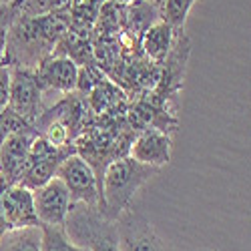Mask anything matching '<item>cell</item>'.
I'll use <instances>...</instances> for the list:
<instances>
[{
  "label": "cell",
  "mask_w": 251,
  "mask_h": 251,
  "mask_svg": "<svg viewBox=\"0 0 251 251\" xmlns=\"http://www.w3.org/2000/svg\"><path fill=\"white\" fill-rule=\"evenodd\" d=\"M14 18H16V12H14L12 4H0V65H4L8 32H10Z\"/></svg>",
  "instance_id": "ac0fdd59"
},
{
  "label": "cell",
  "mask_w": 251,
  "mask_h": 251,
  "mask_svg": "<svg viewBox=\"0 0 251 251\" xmlns=\"http://www.w3.org/2000/svg\"><path fill=\"white\" fill-rule=\"evenodd\" d=\"M38 137L34 127H26L18 133L6 135L2 145H0V173H2L10 183H16L20 177V171L25 167V161L28 157L30 145Z\"/></svg>",
  "instance_id": "7c38bea8"
},
{
  "label": "cell",
  "mask_w": 251,
  "mask_h": 251,
  "mask_svg": "<svg viewBox=\"0 0 251 251\" xmlns=\"http://www.w3.org/2000/svg\"><path fill=\"white\" fill-rule=\"evenodd\" d=\"M10 185H12V183H10V181H8V179H6L2 173H0V195H2V193L8 189V187H10Z\"/></svg>",
  "instance_id": "44dd1931"
},
{
  "label": "cell",
  "mask_w": 251,
  "mask_h": 251,
  "mask_svg": "<svg viewBox=\"0 0 251 251\" xmlns=\"http://www.w3.org/2000/svg\"><path fill=\"white\" fill-rule=\"evenodd\" d=\"M197 0H165L159 8V18L163 23L171 25L175 30H183L187 14Z\"/></svg>",
  "instance_id": "2e32d148"
},
{
  "label": "cell",
  "mask_w": 251,
  "mask_h": 251,
  "mask_svg": "<svg viewBox=\"0 0 251 251\" xmlns=\"http://www.w3.org/2000/svg\"><path fill=\"white\" fill-rule=\"evenodd\" d=\"M62 227L73 243L89 251H121L117 221L104 217L99 205L71 203Z\"/></svg>",
  "instance_id": "3957f363"
},
{
  "label": "cell",
  "mask_w": 251,
  "mask_h": 251,
  "mask_svg": "<svg viewBox=\"0 0 251 251\" xmlns=\"http://www.w3.org/2000/svg\"><path fill=\"white\" fill-rule=\"evenodd\" d=\"M73 153H76V145L54 147V145H50L43 137H36L30 145L28 157L25 161V167L20 171V177L16 183H20L30 191L38 189V187H43L56 175L60 163Z\"/></svg>",
  "instance_id": "277c9868"
},
{
  "label": "cell",
  "mask_w": 251,
  "mask_h": 251,
  "mask_svg": "<svg viewBox=\"0 0 251 251\" xmlns=\"http://www.w3.org/2000/svg\"><path fill=\"white\" fill-rule=\"evenodd\" d=\"M62 183L67 185L71 203H87V205H99L100 193H99V179L93 169V165L82 159L78 153L69 155L56 169V175Z\"/></svg>",
  "instance_id": "52a82bcc"
},
{
  "label": "cell",
  "mask_w": 251,
  "mask_h": 251,
  "mask_svg": "<svg viewBox=\"0 0 251 251\" xmlns=\"http://www.w3.org/2000/svg\"><path fill=\"white\" fill-rule=\"evenodd\" d=\"M109 2H117V4H129L131 0H109Z\"/></svg>",
  "instance_id": "603a6c76"
},
{
  "label": "cell",
  "mask_w": 251,
  "mask_h": 251,
  "mask_svg": "<svg viewBox=\"0 0 251 251\" xmlns=\"http://www.w3.org/2000/svg\"><path fill=\"white\" fill-rule=\"evenodd\" d=\"M147 2H151V4H155V6H159V8H161V4L165 2V0H147Z\"/></svg>",
  "instance_id": "7402d4cb"
},
{
  "label": "cell",
  "mask_w": 251,
  "mask_h": 251,
  "mask_svg": "<svg viewBox=\"0 0 251 251\" xmlns=\"http://www.w3.org/2000/svg\"><path fill=\"white\" fill-rule=\"evenodd\" d=\"M4 137H6V135L2 133V129H0V145H2V141H4Z\"/></svg>",
  "instance_id": "cb8c5ba5"
},
{
  "label": "cell",
  "mask_w": 251,
  "mask_h": 251,
  "mask_svg": "<svg viewBox=\"0 0 251 251\" xmlns=\"http://www.w3.org/2000/svg\"><path fill=\"white\" fill-rule=\"evenodd\" d=\"M171 137L161 129H143L135 135L131 147H129V157L143 165L151 167H161L171 161Z\"/></svg>",
  "instance_id": "8fae6325"
},
{
  "label": "cell",
  "mask_w": 251,
  "mask_h": 251,
  "mask_svg": "<svg viewBox=\"0 0 251 251\" xmlns=\"http://www.w3.org/2000/svg\"><path fill=\"white\" fill-rule=\"evenodd\" d=\"M117 233L121 251H177L161 239L149 219L133 207L119 215Z\"/></svg>",
  "instance_id": "8992f818"
},
{
  "label": "cell",
  "mask_w": 251,
  "mask_h": 251,
  "mask_svg": "<svg viewBox=\"0 0 251 251\" xmlns=\"http://www.w3.org/2000/svg\"><path fill=\"white\" fill-rule=\"evenodd\" d=\"M30 225H40L34 211L32 191L20 183H12L0 195V237L12 229H23Z\"/></svg>",
  "instance_id": "ba28073f"
},
{
  "label": "cell",
  "mask_w": 251,
  "mask_h": 251,
  "mask_svg": "<svg viewBox=\"0 0 251 251\" xmlns=\"http://www.w3.org/2000/svg\"><path fill=\"white\" fill-rule=\"evenodd\" d=\"M0 251H43V229L30 225L6 231L0 237Z\"/></svg>",
  "instance_id": "5bb4252c"
},
{
  "label": "cell",
  "mask_w": 251,
  "mask_h": 251,
  "mask_svg": "<svg viewBox=\"0 0 251 251\" xmlns=\"http://www.w3.org/2000/svg\"><path fill=\"white\" fill-rule=\"evenodd\" d=\"M179 32L181 30H175L171 25L163 23V20L159 18L157 23H153L147 30L143 32L139 47L143 49V54L147 56L149 60L161 65V62L165 60V56L171 52V49L175 45V38H177Z\"/></svg>",
  "instance_id": "4fadbf2b"
},
{
  "label": "cell",
  "mask_w": 251,
  "mask_h": 251,
  "mask_svg": "<svg viewBox=\"0 0 251 251\" xmlns=\"http://www.w3.org/2000/svg\"><path fill=\"white\" fill-rule=\"evenodd\" d=\"M34 211L40 223L47 225H65L67 213L71 209V195L67 185L58 177H52L49 183L32 191Z\"/></svg>",
  "instance_id": "9c48e42d"
},
{
  "label": "cell",
  "mask_w": 251,
  "mask_h": 251,
  "mask_svg": "<svg viewBox=\"0 0 251 251\" xmlns=\"http://www.w3.org/2000/svg\"><path fill=\"white\" fill-rule=\"evenodd\" d=\"M26 127H32V125H28L23 117H20L18 113H14L10 107H4L2 111H0V129H2L4 135L18 133V131H23Z\"/></svg>",
  "instance_id": "d6986e66"
},
{
  "label": "cell",
  "mask_w": 251,
  "mask_h": 251,
  "mask_svg": "<svg viewBox=\"0 0 251 251\" xmlns=\"http://www.w3.org/2000/svg\"><path fill=\"white\" fill-rule=\"evenodd\" d=\"M36 71V80L43 93H73L76 89V75H78V65L62 54H49L45 60L38 62Z\"/></svg>",
  "instance_id": "30bf717a"
},
{
  "label": "cell",
  "mask_w": 251,
  "mask_h": 251,
  "mask_svg": "<svg viewBox=\"0 0 251 251\" xmlns=\"http://www.w3.org/2000/svg\"><path fill=\"white\" fill-rule=\"evenodd\" d=\"M69 26V10L47 12L40 16H16L8 32L4 65L36 69L40 60L52 54Z\"/></svg>",
  "instance_id": "6da1fadb"
},
{
  "label": "cell",
  "mask_w": 251,
  "mask_h": 251,
  "mask_svg": "<svg viewBox=\"0 0 251 251\" xmlns=\"http://www.w3.org/2000/svg\"><path fill=\"white\" fill-rule=\"evenodd\" d=\"M40 229H43V251H89L87 247L73 243L65 233V227L40 223Z\"/></svg>",
  "instance_id": "9a60e30c"
},
{
  "label": "cell",
  "mask_w": 251,
  "mask_h": 251,
  "mask_svg": "<svg viewBox=\"0 0 251 251\" xmlns=\"http://www.w3.org/2000/svg\"><path fill=\"white\" fill-rule=\"evenodd\" d=\"M45 93L36 80V71L26 67H10V91H8V107L18 113L28 125H32L43 115Z\"/></svg>",
  "instance_id": "5b68a950"
},
{
  "label": "cell",
  "mask_w": 251,
  "mask_h": 251,
  "mask_svg": "<svg viewBox=\"0 0 251 251\" xmlns=\"http://www.w3.org/2000/svg\"><path fill=\"white\" fill-rule=\"evenodd\" d=\"M8 91H10V67L0 65V111L8 107Z\"/></svg>",
  "instance_id": "ffe728a7"
},
{
  "label": "cell",
  "mask_w": 251,
  "mask_h": 251,
  "mask_svg": "<svg viewBox=\"0 0 251 251\" xmlns=\"http://www.w3.org/2000/svg\"><path fill=\"white\" fill-rule=\"evenodd\" d=\"M104 80V73L102 69L97 65V62H89V65H82L78 69V75H76V93L80 95H89L99 82Z\"/></svg>",
  "instance_id": "e0dca14e"
},
{
  "label": "cell",
  "mask_w": 251,
  "mask_h": 251,
  "mask_svg": "<svg viewBox=\"0 0 251 251\" xmlns=\"http://www.w3.org/2000/svg\"><path fill=\"white\" fill-rule=\"evenodd\" d=\"M157 173L159 167L143 165L129 155L111 161L104 167L99 183V193H100L99 207L104 213V217L117 221L119 215L131 207L137 191Z\"/></svg>",
  "instance_id": "7a4b0ae2"
},
{
  "label": "cell",
  "mask_w": 251,
  "mask_h": 251,
  "mask_svg": "<svg viewBox=\"0 0 251 251\" xmlns=\"http://www.w3.org/2000/svg\"><path fill=\"white\" fill-rule=\"evenodd\" d=\"M12 0H0V4H10Z\"/></svg>",
  "instance_id": "d4e9b609"
}]
</instances>
